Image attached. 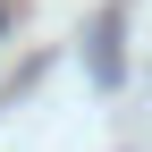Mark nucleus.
Here are the masks:
<instances>
[{"mask_svg": "<svg viewBox=\"0 0 152 152\" xmlns=\"http://www.w3.org/2000/svg\"><path fill=\"white\" fill-rule=\"evenodd\" d=\"M0 26H9V0H0Z\"/></svg>", "mask_w": 152, "mask_h": 152, "instance_id": "obj_1", "label": "nucleus"}]
</instances>
